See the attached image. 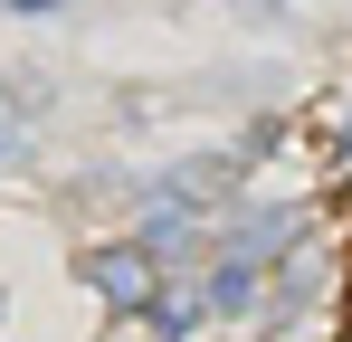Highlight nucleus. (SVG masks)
I'll use <instances>...</instances> for the list:
<instances>
[{"mask_svg": "<svg viewBox=\"0 0 352 342\" xmlns=\"http://www.w3.org/2000/svg\"><path fill=\"white\" fill-rule=\"evenodd\" d=\"M76 276L96 285V304H115V314H143V304L162 295V257H153L143 238H115V247H86V257H76Z\"/></svg>", "mask_w": 352, "mask_h": 342, "instance_id": "nucleus-1", "label": "nucleus"}, {"mask_svg": "<svg viewBox=\"0 0 352 342\" xmlns=\"http://www.w3.org/2000/svg\"><path fill=\"white\" fill-rule=\"evenodd\" d=\"M143 314H153V333H162V342H190V333H200V314H210V285H172V276H162V295H153Z\"/></svg>", "mask_w": 352, "mask_h": 342, "instance_id": "nucleus-2", "label": "nucleus"}, {"mask_svg": "<svg viewBox=\"0 0 352 342\" xmlns=\"http://www.w3.org/2000/svg\"><path fill=\"white\" fill-rule=\"evenodd\" d=\"M200 285H210V314H248V304H257V266H248V257H219Z\"/></svg>", "mask_w": 352, "mask_h": 342, "instance_id": "nucleus-3", "label": "nucleus"}, {"mask_svg": "<svg viewBox=\"0 0 352 342\" xmlns=\"http://www.w3.org/2000/svg\"><path fill=\"white\" fill-rule=\"evenodd\" d=\"M10 152H19V105L0 95V162H10Z\"/></svg>", "mask_w": 352, "mask_h": 342, "instance_id": "nucleus-4", "label": "nucleus"}, {"mask_svg": "<svg viewBox=\"0 0 352 342\" xmlns=\"http://www.w3.org/2000/svg\"><path fill=\"white\" fill-rule=\"evenodd\" d=\"M343 162H352V124H343Z\"/></svg>", "mask_w": 352, "mask_h": 342, "instance_id": "nucleus-5", "label": "nucleus"}, {"mask_svg": "<svg viewBox=\"0 0 352 342\" xmlns=\"http://www.w3.org/2000/svg\"><path fill=\"white\" fill-rule=\"evenodd\" d=\"M343 304H352V276H343Z\"/></svg>", "mask_w": 352, "mask_h": 342, "instance_id": "nucleus-6", "label": "nucleus"}]
</instances>
